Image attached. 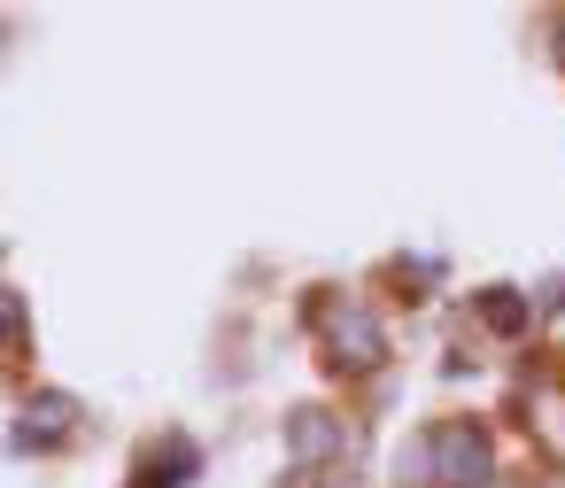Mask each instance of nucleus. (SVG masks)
Masks as SVG:
<instances>
[{"label": "nucleus", "instance_id": "obj_1", "mask_svg": "<svg viewBox=\"0 0 565 488\" xmlns=\"http://www.w3.org/2000/svg\"><path fill=\"white\" fill-rule=\"evenodd\" d=\"M495 434L488 418H434L395 457V488H495Z\"/></svg>", "mask_w": 565, "mask_h": 488}, {"label": "nucleus", "instance_id": "obj_2", "mask_svg": "<svg viewBox=\"0 0 565 488\" xmlns=\"http://www.w3.org/2000/svg\"><path fill=\"white\" fill-rule=\"evenodd\" d=\"M310 326H318L333 372H380V364H387V326H380V310H372L364 295H326V303H310Z\"/></svg>", "mask_w": 565, "mask_h": 488}, {"label": "nucleus", "instance_id": "obj_3", "mask_svg": "<svg viewBox=\"0 0 565 488\" xmlns=\"http://www.w3.org/2000/svg\"><path fill=\"white\" fill-rule=\"evenodd\" d=\"M349 449V426L333 418V411H295L287 418V465L295 473H318V465H333Z\"/></svg>", "mask_w": 565, "mask_h": 488}, {"label": "nucleus", "instance_id": "obj_4", "mask_svg": "<svg viewBox=\"0 0 565 488\" xmlns=\"http://www.w3.org/2000/svg\"><path fill=\"white\" fill-rule=\"evenodd\" d=\"M78 434V403L71 395H32L24 403V426H17V442H40V449H55V442H71Z\"/></svg>", "mask_w": 565, "mask_h": 488}, {"label": "nucleus", "instance_id": "obj_5", "mask_svg": "<svg viewBox=\"0 0 565 488\" xmlns=\"http://www.w3.org/2000/svg\"><path fill=\"white\" fill-rule=\"evenodd\" d=\"M186 473H194V442H163V449H148L140 457V473H132V488H186Z\"/></svg>", "mask_w": 565, "mask_h": 488}, {"label": "nucleus", "instance_id": "obj_6", "mask_svg": "<svg viewBox=\"0 0 565 488\" xmlns=\"http://www.w3.org/2000/svg\"><path fill=\"white\" fill-rule=\"evenodd\" d=\"M480 318H488L495 333H519V326L534 318V303H519L511 287H488V295H480Z\"/></svg>", "mask_w": 565, "mask_h": 488}, {"label": "nucleus", "instance_id": "obj_7", "mask_svg": "<svg viewBox=\"0 0 565 488\" xmlns=\"http://www.w3.org/2000/svg\"><path fill=\"white\" fill-rule=\"evenodd\" d=\"M17 341H24V303H17L9 287H0V357H9Z\"/></svg>", "mask_w": 565, "mask_h": 488}, {"label": "nucleus", "instance_id": "obj_8", "mask_svg": "<svg viewBox=\"0 0 565 488\" xmlns=\"http://www.w3.org/2000/svg\"><path fill=\"white\" fill-rule=\"evenodd\" d=\"M550 40H557V55H565V9H557V24H550Z\"/></svg>", "mask_w": 565, "mask_h": 488}, {"label": "nucleus", "instance_id": "obj_9", "mask_svg": "<svg viewBox=\"0 0 565 488\" xmlns=\"http://www.w3.org/2000/svg\"><path fill=\"white\" fill-rule=\"evenodd\" d=\"M511 488H565V480H511Z\"/></svg>", "mask_w": 565, "mask_h": 488}, {"label": "nucleus", "instance_id": "obj_10", "mask_svg": "<svg viewBox=\"0 0 565 488\" xmlns=\"http://www.w3.org/2000/svg\"><path fill=\"white\" fill-rule=\"evenodd\" d=\"M326 488H356V480H326Z\"/></svg>", "mask_w": 565, "mask_h": 488}]
</instances>
